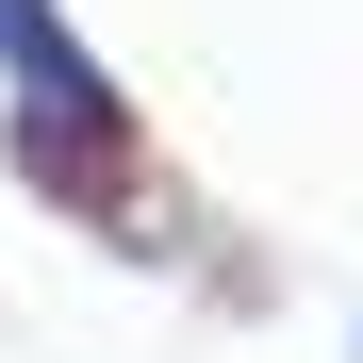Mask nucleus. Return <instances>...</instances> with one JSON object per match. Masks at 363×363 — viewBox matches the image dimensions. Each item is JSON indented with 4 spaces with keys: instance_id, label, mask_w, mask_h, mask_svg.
<instances>
[{
    "instance_id": "f257e3e1",
    "label": "nucleus",
    "mask_w": 363,
    "mask_h": 363,
    "mask_svg": "<svg viewBox=\"0 0 363 363\" xmlns=\"http://www.w3.org/2000/svg\"><path fill=\"white\" fill-rule=\"evenodd\" d=\"M0 67H17V165L50 199L116 182V83H99V50H67L50 0H0Z\"/></svg>"
}]
</instances>
